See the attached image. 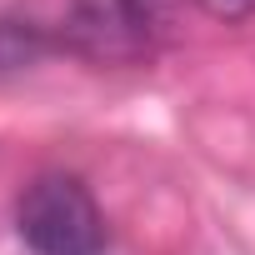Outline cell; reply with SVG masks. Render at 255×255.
Wrapping results in <instances>:
<instances>
[{
	"instance_id": "cell-1",
	"label": "cell",
	"mask_w": 255,
	"mask_h": 255,
	"mask_svg": "<svg viewBox=\"0 0 255 255\" xmlns=\"http://www.w3.org/2000/svg\"><path fill=\"white\" fill-rule=\"evenodd\" d=\"M15 230L35 255H105V215L75 175H40L25 185Z\"/></svg>"
},
{
	"instance_id": "cell-2",
	"label": "cell",
	"mask_w": 255,
	"mask_h": 255,
	"mask_svg": "<svg viewBox=\"0 0 255 255\" xmlns=\"http://www.w3.org/2000/svg\"><path fill=\"white\" fill-rule=\"evenodd\" d=\"M175 20V0H70V35L95 60H145Z\"/></svg>"
},
{
	"instance_id": "cell-3",
	"label": "cell",
	"mask_w": 255,
	"mask_h": 255,
	"mask_svg": "<svg viewBox=\"0 0 255 255\" xmlns=\"http://www.w3.org/2000/svg\"><path fill=\"white\" fill-rule=\"evenodd\" d=\"M190 5H200L205 15H215V20H225V25L255 15V0H190Z\"/></svg>"
}]
</instances>
